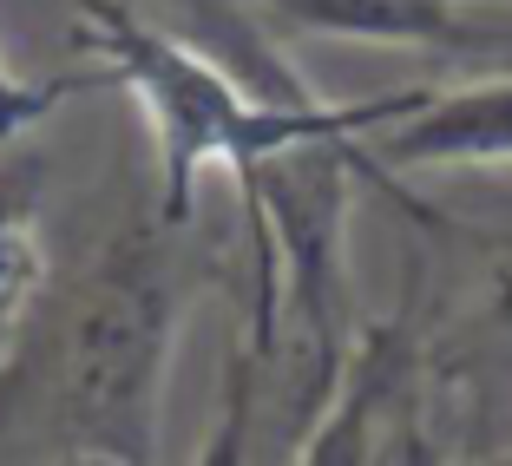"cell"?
<instances>
[{"label": "cell", "instance_id": "obj_3", "mask_svg": "<svg viewBox=\"0 0 512 466\" xmlns=\"http://www.w3.org/2000/svg\"><path fill=\"white\" fill-rule=\"evenodd\" d=\"M467 421L440 355L414 316H381L362 329L329 414L302 440L296 466H460Z\"/></svg>", "mask_w": 512, "mask_h": 466}, {"label": "cell", "instance_id": "obj_5", "mask_svg": "<svg viewBox=\"0 0 512 466\" xmlns=\"http://www.w3.org/2000/svg\"><path fill=\"white\" fill-rule=\"evenodd\" d=\"M276 27L316 33V40H362V46H414L460 60L473 14L493 0H256Z\"/></svg>", "mask_w": 512, "mask_h": 466}, {"label": "cell", "instance_id": "obj_1", "mask_svg": "<svg viewBox=\"0 0 512 466\" xmlns=\"http://www.w3.org/2000/svg\"><path fill=\"white\" fill-rule=\"evenodd\" d=\"M184 309L191 224L158 204V184L119 171L0 348V466L79 453L151 466Z\"/></svg>", "mask_w": 512, "mask_h": 466}, {"label": "cell", "instance_id": "obj_2", "mask_svg": "<svg viewBox=\"0 0 512 466\" xmlns=\"http://www.w3.org/2000/svg\"><path fill=\"white\" fill-rule=\"evenodd\" d=\"M73 46L99 60L106 86H125L138 99L158 145V204L178 224H191L197 184L224 171L230 184L243 171L270 165L309 138H362L381 132L394 112L414 106V86L381 99H316V106H263L230 66H217L204 46L158 27L138 0H79Z\"/></svg>", "mask_w": 512, "mask_h": 466}, {"label": "cell", "instance_id": "obj_6", "mask_svg": "<svg viewBox=\"0 0 512 466\" xmlns=\"http://www.w3.org/2000/svg\"><path fill=\"white\" fill-rule=\"evenodd\" d=\"M46 184H53V165L40 151H0V348L14 342L27 302L40 296L46 283Z\"/></svg>", "mask_w": 512, "mask_h": 466}, {"label": "cell", "instance_id": "obj_7", "mask_svg": "<svg viewBox=\"0 0 512 466\" xmlns=\"http://www.w3.org/2000/svg\"><path fill=\"white\" fill-rule=\"evenodd\" d=\"M106 86L99 73H79V79H27L7 66V53H0V145H14V138H27L33 125H46L53 112L73 99V92H92Z\"/></svg>", "mask_w": 512, "mask_h": 466}, {"label": "cell", "instance_id": "obj_9", "mask_svg": "<svg viewBox=\"0 0 512 466\" xmlns=\"http://www.w3.org/2000/svg\"><path fill=\"white\" fill-rule=\"evenodd\" d=\"M60 466H125V460H106V453H79V460H60Z\"/></svg>", "mask_w": 512, "mask_h": 466}, {"label": "cell", "instance_id": "obj_8", "mask_svg": "<svg viewBox=\"0 0 512 466\" xmlns=\"http://www.w3.org/2000/svg\"><path fill=\"white\" fill-rule=\"evenodd\" d=\"M460 466H512V440H499V447H480V453H467Z\"/></svg>", "mask_w": 512, "mask_h": 466}, {"label": "cell", "instance_id": "obj_4", "mask_svg": "<svg viewBox=\"0 0 512 466\" xmlns=\"http://www.w3.org/2000/svg\"><path fill=\"white\" fill-rule=\"evenodd\" d=\"M368 178L401 197L407 171H499L512 165V66L460 86H414V106L368 132ZM407 204V197H401Z\"/></svg>", "mask_w": 512, "mask_h": 466}]
</instances>
